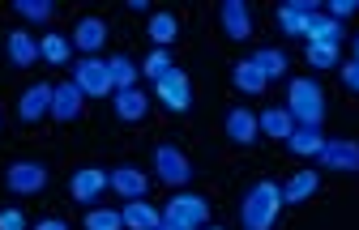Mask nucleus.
Masks as SVG:
<instances>
[{"instance_id": "nucleus-27", "label": "nucleus", "mask_w": 359, "mask_h": 230, "mask_svg": "<svg viewBox=\"0 0 359 230\" xmlns=\"http://www.w3.org/2000/svg\"><path fill=\"white\" fill-rule=\"evenodd\" d=\"M146 34L154 38V48H171L175 43V34H180V22H175V13H167V9H158V13H150V22H146Z\"/></svg>"}, {"instance_id": "nucleus-39", "label": "nucleus", "mask_w": 359, "mask_h": 230, "mask_svg": "<svg viewBox=\"0 0 359 230\" xmlns=\"http://www.w3.org/2000/svg\"><path fill=\"white\" fill-rule=\"evenodd\" d=\"M201 230H222V226H201Z\"/></svg>"}, {"instance_id": "nucleus-1", "label": "nucleus", "mask_w": 359, "mask_h": 230, "mask_svg": "<svg viewBox=\"0 0 359 230\" xmlns=\"http://www.w3.org/2000/svg\"><path fill=\"white\" fill-rule=\"evenodd\" d=\"M278 209H283V183L261 179V183H252V188L244 192V201H240V226L244 230H274Z\"/></svg>"}, {"instance_id": "nucleus-21", "label": "nucleus", "mask_w": 359, "mask_h": 230, "mask_svg": "<svg viewBox=\"0 0 359 230\" xmlns=\"http://www.w3.org/2000/svg\"><path fill=\"white\" fill-rule=\"evenodd\" d=\"M317 188H321V175L317 171H295L283 183V205H304L308 196H317Z\"/></svg>"}, {"instance_id": "nucleus-29", "label": "nucleus", "mask_w": 359, "mask_h": 230, "mask_svg": "<svg viewBox=\"0 0 359 230\" xmlns=\"http://www.w3.org/2000/svg\"><path fill=\"white\" fill-rule=\"evenodd\" d=\"M304 60L317 69V73H325V69H338V64H342V48H325V43H304Z\"/></svg>"}, {"instance_id": "nucleus-35", "label": "nucleus", "mask_w": 359, "mask_h": 230, "mask_svg": "<svg viewBox=\"0 0 359 230\" xmlns=\"http://www.w3.org/2000/svg\"><path fill=\"white\" fill-rule=\"evenodd\" d=\"M338 77H342V85L351 89V94H359V64L355 60H342L338 64Z\"/></svg>"}, {"instance_id": "nucleus-11", "label": "nucleus", "mask_w": 359, "mask_h": 230, "mask_svg": "<svg viewBox=\"0 0 359 230\" xmlns=\"http://www.w3.org/2000/svg\"><path fill=\"white\" fill-rule=\"evenodd\" d=\"M321 13L317 0H287V5H278V30L287 38H304L308 34V22Z\"/></svg>"}, {"instance_id": "nucleus-19", "label": "nucleus", "mask_w": 359, "mask_h": 230, "mask_svg": "<svg viewBox=\"0 0 359 230\" xmlns=\"http://www.w3.org/2000/svg\"><path fill=\"white\" fill-rule=\"evenodd\" d=\"M120 217H124V230H158L163 226V213L150 201H124Z\"/></svg>"}, {"instance_id": "nucleus-33", "label": "nucleus", "mask_w": 359, "mask_h": 230, "mask_svg": "<svg viewBox=\"0 0 359 230\" xmlns=\"http://www.w3.org/2000/svg\"><path fill=\"white\" fill-rule=\"evenodd\" d=\"M321 13H325V17H334V22H346L351 13H359V5H355V0H330Z\"/></svg>"}, {"instance_id": "nucleus-7", "label": "nucleus", "mask_w": 359, "mask_h": 230, "mask_svg": "<svg viewBox=\"0 0 359 230\" xmlns=\"http://www.w3.org/2000/svg\"><path fill=\"white\" fill-rule=\"evenodd\" d=\"M5 188H9L13 196H39L43 188H48V166L34 162V158L9 162V171H5Z\"/></svg>"}, {"instance_id": "nucleus-31", "label": "nucleus", "mask_w": 359, "mask_h": 230, "mask_svg": "<svg viewBox=\"0 0 359 230\" xmlns=\"http://www.w3.org/2000/svg\"><path fill=\"white\" fill-rule=\"evenodd\" d=\"M86 230H124V217H120V209L95 205V209H86Z\"/></svg>"}, {"instance_id": "nucleus-16", "label": "nucleus", "mask_w": 359, "mask_h": 230, "mask_svg": "<svg viewBox=\"0 0 359 230\" xmlns=\"http://www.w3.org/2000/svg\"><path fill=\"white\" fill-rule=\"evenodd\" d=\"M81 107H86V94H81L73 81H60V85L52 89V120H56V124H73V120L81 115Z\"/></svg>"}, {"instance_id": "nucleus-34", "label": "nucleus", "mask_w": 359, "mask_h": 230, "mask_svg": "<svg viewBox=\"0 0 359 230\" xmlns=\"http://www.w3.org/2000/svg\"><path fill=\"white\" fill-rule=\"evenodd\" d=\"M0 230H30L22 209H0Z\"/></svg>"}, {"instance_id": "nucleus-26", "label": "nucleus", "mask_w": 359, "mask_h": 230, "mask_svg": "<svg viewBox=\"0 0 359 230\" xmlns=\"http://www.w3.org/2000/svg\"><path fill=\"white\" fill-rule=\"evenodd\" d=\"M248 60L261 69V77H265V81H278V77H287V69H291V60H287V52H283V48H257Z\"/></svg>"}, {"instance_id": "nucleus-24", "label": "nucleus", "mask_w": 359, "mask_h": 230, "mask_svg": "<svg viewBox=\"0 0 359 230\" xmlns=\"http://www.w3.org/2000/svg\"><path fill=\"white\" fill-rule=\"evenodd\" d=\"M325 141H330V136H325L321 128H295V132L287 136V141H283V145H287V150H291L295 158H317Z\"/></svg>"}, {"instance_id": "nucleus-12", "label": "nucleus", "mask_w": 359, "mask_h": 230, "mask_svg": "<svg viewBox=\"0 0 359 230\" xmlns=\"http://www.w3.org/2000/svg\"><path fill=\"white\" fill-rule=\"evenodd\" d=\"M52 89H56V85H48V81L26 85L22 94H18V120H22V124H39L43 115H52Z\"/></svg>"}, {"instance_id": "nucleus-18", "label": "nucleus", "mask_w": 359, "mask_h": 230, "mask_svg": "<svg viewBox=\"0 0 359 230\" xmlns=\"http://www.w3.org/2000/svg\"><path fill=\"white\" fill-rule=\"evenodd\" d=\"M103 43H107V22H103V17H81V22L73 26V48H77L81 56H99Z\"/></svg>"}, {"instance_id": "nucleus-28", "label": "nucleus", "mask_w": 359, "mask_h": 230, "mask_svg": "<svg viewBox=\"0 0 359 230\" xmlns=\"http://www.w3.org/2000/svg\"><path fill=\"white\" fill-rule=\"evenodd\" d=\"M13 13H18L22 22H30V26H48V22L56 17V5H52V0H18Z\"/></svg>"}, {"instance_id": "nucleus-36", "label": "nucleus", "mask_w": 359, "mask_h": 230, "mask_svg": "<svg viewBox=\"0 0 359 230\" xmlns=\"http://www.w3.org/2000/svg\"><path fill=\"white\" fill-rule=\"evenodd\" d=\"M30 230H69V222H65V217H43V222H34Z\"/></svg>"}, {"instance_id": "nucleus-20", "label": "nucleus", "mask_w": 359, "mask_h": 230, "mask_svg": "<svg viewBox=\"0 0 359 230\" xmlns=\"http://www.w3.org/2000/svg\"><path fill=\"white\" fill-rule=\"evenodd\" d=\"M304 43H325V48H342V43H346V26L334 22V17H325V13H317V17L308 22Z\"/></svg>"}, {"instance_id": "nucleus-37", "label": "nucleus", "mask_w": 359, "mask_h": 230, "mask_svg": "<svg viewBox=\"0 0 359 230\" xmlns=\"http://www.w3.org/2000/svg\"><path fill=\"white\" fill-rule=\"evenodd\" d=\"M355 64H359V34H355Z\"/></svg>"}, {"instance_id": "nucleus-6", "label": "nucleus", "mask_w": 359, "mask_h": 230, "mask_svg": "<svg viewBox=\"0 0 359 230\" xmlns=\"http://www.w3.org/2000/svg\"><path fill=\"white\" fill-rule=\"evenodd\" d=\"M154 175L167 183V188H189L193 179V162L180 145H154Z\"/></svg>"}, {"instance_id": "nucleus-30", "label": "nucleus", "mask_w": 359, "mask_h": 230, "mask_svg": "<svg viewBox=\"0 0 359 230\" xmlns=\"http://www.w3.org/2000/svg\"><path fill=\"white\" fill-rule=\"evenodd\" d=\"M107 69H111V85L116 89H133V85H137V77H142V64H133L128 56H111Z\"/></svg>"}, {"instance_id": "nucleus-9", "label": "nucleus", "mask_w": 359, "mask_h": 230, "mask_svg": "<svg viewBox=\"0 0 359 230\" xmlns=\"http://www.w3.org/2000/svg\"><path fill=\"white\" fill-rule=\"evenodd\" d=\"M107 192V171L103 166H77L73 179H69V196L81 205V209H95V201Z\"/></svg>"}, {"instance_id": "nucleus-25", "label": "nucleus", "mask_w": 359, "mask_h": 230, "mask_svg": "<svg viewBox=\"0 0 359 230\" xmlns=\"http://www.w3.org/2000/svg\"><path fill=\"white\" fill-rule=\"evenodd\" d=\"M39 56H43V64H69L73 69V38L48 30V34L39 38Z\"/></svg>"}, {"instance_id": "nucleus-17", "label": "nucleus", "mask_w": 359, "mask_h": 230, "mask_svg": "<svg viewBox=\"0 0 359 230\" xmlns=\"http://www.w3.org/2000/svg\"><path fill=\"white\" fill-rule=\"evenodd\" d=\"M111 107H116V115L124 124H142L150 115V94H146V89H137V85H133V89H116Z\"/></svg>"}, {"instance_id": "nucleus-22", "label": "nucleus", "mask_w": 359, "mask_h": 230, "mask_svg": "<svg viewBox=\"0 0 359 230\" xmlns=\"http://www.w3.org/2000/svg\"><path fill=\"white\" fill-rule=\"evenodd\" d=\"M257 124H261V136H269V141H287V136L295 132V120H291L287 107H265L257 115Z\"/></svg>"}, {"instance_id": "nucleus-15", "label": "nucleus", "mask_w": 359, "mask_h": 230, "mask_svg": "<svg viewBox=\"0 0 359 230\" xmlns=\"http://www.w3.org/2000/svg\"><path fill=\"white\" fill-rule=\"evenodd\" d=\"M5 56H9L13 69H30V64L43 60V56H39V38H34L30 30H9V34H5Z\"/></svg>"}, {"instance_id": "nucleus-2", "label": "nucleus", "mask_w": 359, "mask_h": 230, "mask_svg": "<svg viewBox=\"0 0 359 230\" xmlns=\"http://www.w3.org/2000/svg\"><path fill=\"white\" fill-rule=\"evenodd\" d=\"M287 111L295 128H321L325 124V89L312 77H291L287 81Z\"/></svg>"}, {"instance_id": "nucleus-38", "label": "nucleus", "mask_w": 359, "mask_h": 230, "mask_svg": "<svg viewBox=\"0 0 359 230\" xmlns=\"http://www.w3.org/2000/svg\"><path fill=\"white\" fill-rule=\"evenodd\" d=\"M158 230H175V226H167V222H163V226H158Z\"/></svg>"}, {"instance_id": "nucleus-10", "label": "nucleus", "mask_w": 359, "mask_h": 230, "mask_svg": "<svg viewBox=\"0 0 359 230\" xmlns=\"http://www.w3.org/2000/svg\"><path fill=\"white\" fill-rule=\"evenodd\" d=\"M107 188H111L120 201H146L150 175L137 171V166H111V171H107Z\"/></svg>"}, {"instance_id": "nucleus-3", "label": "nucleus", "mask_w": 359, "mask_h": 230, "mask_svg": "<svg viewBox=\"0 0 359 230\" xmlns=\"http://www.w3.org/2000/svg\"><path fill=\"white\" fill-rule=\"evenodd\" d=\"M163 222L175 230H201L210 226V201L201 192H175L163 209Z\"/></svg>"}, {"instance_id": "nucleus-14", "label": "nucleus", "mask_w": 359, "mask_h": 230, "mask_svg": "<svg viewBox=\"0 0 359 230\" xmlns=\"http://www.w3.org/2000/svg\"><path fill=\"white\" fill-rule=\"evenodd\" d=\"M222 132H227V141L231 145H252L257 136H261V124H257V115L248 111V107H231L227 111V120H222Z\"/></svg>"}, {"instance_id": "nucleus-13", "label": "nucleus", "mask_w": 359, "mask_h": 230, "mask_svg": "<svg viewBox=\"0 0 359 230\" xmlns=\"http://www.w3.org/2000/svg\"><path fill=\"white\" fill-rule=\"evenodd\" d=\"M218 26H222V34H227L231 43H244L252 34L248 5H244V0H222V5H218Z\"/></svg>"}, {"instance_id": "nucleus-23", "label": "nucleus", "mask_w": 359, "mask_h": 230, "mask_svg": "<svg viewBox=\"0 0 359 230\" xmlns=\"http://www.w3.org/2000/svg\"><path fill=\"white\" fill-rule=\"evenodd\" d=\"M231 85L240 89V94H248V99H257V94H265V89H269V81L261 77V69H257L252 60H236V69H231Z\"/></svg>"}, {"instance_id": "nucleus-4", "label": "nucleus", "mask_w": 359, "mask_h": 230, "mask_svg": "<svg viewBox=\"0 0 359 230\" xmlns=\"http://www.w3.org/2000/svg\"><path fill=\"white\" fill-rule=\"evenodd\" d=\"M86 99H111L116 94V85H111V69H107V60H99V56H81V60H73V77H69Z\"/></svg>"}, {"instance_id": "nucleus-8", "label": "nucleus", "mask_w": 359, "mask_h": 230, "mask_svg": "<svg viewBox=\"0 0 359 230\" xmlns=\"http://www.w3.org/2000/svg\"><path fill=\"white\" fill-rule=\"evenodd\" d=\"M317 162L334 175H359V141H346V136H330L321 145Z\"/></svg>"}, {"instance_id": "nucleus-32", "label": "nucleus", "mask_w": 359, "mask_h": 230, "mask_svg": "<svg viewBox=\"0 0 359 230\" xmlns=\"http://www.w3.org/2000/svg\"><path fill=\"white\" fill-rule=\"evenodd\" d=\"M171 69H175V60H171V52H163V48H154V52L142 60V77H150V81H163Z\"/></svg>"}, {"instance_id": "nucleus-5", "label": "nucleus", "mask_w": 359, "mask_h": 230, "mask_svg": "<svg viewBox=\"0 0 359 230\" xmlns=\"http://www.w3.org/2000/svg\"><path fill=\"white\" fill-rule=\"evenodd\" d=\"M154 99H158L163 111L184 115V111L193 107V81H189V73H184V69H171L163 81H154Z\"/></svg>"}]
</instances>
